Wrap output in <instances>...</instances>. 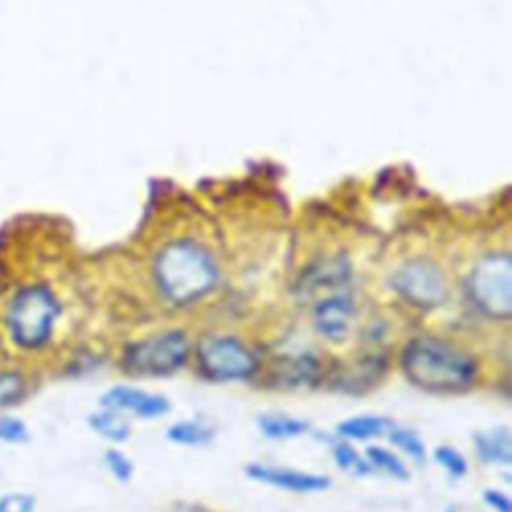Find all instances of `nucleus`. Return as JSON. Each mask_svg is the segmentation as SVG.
Returning a JSON list of instances; mask_svg holds the SVG:
<instances>
[{
  "mask_svg": "<svg viewBox=\"0 0 512 512\" xmlns=\"http://www.w3.org/2000/svg\"><path fill=\"white\" fill-rule=\"evenodd\" d=\"M36 498L28 492H8L0 496V512H34Z\"/></svg>",
  "mask_w": 512,
  "mask_h": 512,
  "instance_id": "nucleus-25",
  "label": "nucleus"
},
{
  "mask_svg": "<svg viewBox=\"0 0 512 512\" xmlns=\"http://www.w3.org/2000/svg\"><path fill=\"white\" fill-rule=\"evenodd\" d=\"M386 438L390 440V444L402 452L406 458H410L414 464L422 466L428 458V448L422 440V436L408 428V426H398V424H392V428L386 432Z\"/></svg>",
  "mask_w": 512,
  "mask_h": 512,
  "instance_id": "nucleus-20",
  "label": "nucleus"
},
{
  "mask_svg": "<svg viewBox=\"0 0 512 512\" xmlns=\"http://www.w3.org/2000/svg\"><path fill=\"white\" fill-rule=\"evenodd\" d=\"M352 278V268L346 258L332 256L322 258L310 266H306L296 282V296L308 300L328 290L344 288Z\"/></svg>",
  "mask_w": 512,
  "mask_h": 512,
  "instance_id": "nucleus-10",
  "label": "nucleus"
},
{
  "mask_svg": "<svg viewBox=\"0 0 512 512\" xmlns=\"http://www.w3.org/2000/svg\"><path fill=\"white\" fill-rule=\"evenodd\" d=\"M88 426L92 432H96L100 438L120 444L130 438V424L128 420L114 410H98L88 416Z\"/></svg>",
  "mask_w": 512,
  "mask_h": 512,
  "instance_id": "nucleus-18",
  "label": "nucleus"
},
{
  "mask_svg": "<svg viewBox=\"0 0 512 512\" xmlns=\"http://www.w3.org/2000/svg\"><path fill=\"white\" fill-rule=\"evenodd\" d=\"M214 436V426L204 418L178 420L166 428V438L178 446H206L214 440Z\"/></svg>",
  "mask_w": 512,
  "mask_h": 512,
  "instance_id": "nucleus-17",
  "label": "nucleus"
},
{
  "mask_svg": "<svg viewBox=\"0 0 512 512\" xmlns=\"http://www.w3.org/2000/svg\"><path fill=\"white\" fill-rule=\"evenodd\" d=\"M244 474L266 486H274L286 492L296 494H312V492H324L332 486V478L318 472H304L288 466L268 464V462H250L244 468Z\"/></svg>",
  "mask_w": 512,
  "mask_h": 512,
  "instance_id": "nucleus-8",
  "label": "nucleus"
},
{
  "mask_svg": "<svg viewBox=\"0 0 512 512\" xmlns=\"http://www.w3.org/2000/svg\"><path fill=\"white\" fill-rule=\"evenodd\" d=\"M386 358L384 356H364L354 360L350 366L342 368L332 380V388L344 394H362L386 376Z\"/></svg>",
  "mask_w": 512,
  "mask_h": 512,
  "instance_id": "nucleus-12",
  "label": "nucleus"
},
{
  "mask_svg": "<svg viewBox=\"0 0 512 512\" xmlns=\"http://www.w3.org/2000/svg\"><path fill=\"white\" fill-rule=\"evenodd\" d=\"M472 446L476 456L486 464L506 468L512 464V434L508 426H496L476 432L472 436Z\"/></svg>",
  "mask_w": 512,
  "mask_h": 512,
  "instance_id": "nucleus-14",
  "label": "nucleus"
},
{
  "mask_svg": "<svg viewBox=\"0 0 512 512\" xmlns=\"http://www.w3.org/2000/svg\"><path fill=\"white\" fill-rule=\"evenodd\" d=\"M190 340L182 330H164L136 342L122 352V370L130 376H170L186 366Z\"/></svg>",
  "mask_w": 512,
  "mask_h": 512,
  "instance_id": "nucleus-3",
  "label": "nucleus"
},
{
  "mask_svg": "<svg viewBox=\"0 0 512 512\" xmlns=\"http://www.w3.org/2000/svg\"><path fill=\"white\" fill-rule=\"evenodd\" d=\"M482 500L492 512H512L510 496L498 488H486L482 492Z\"/></svg>",
  "mask_w": 512,
  "mask_h": 512,
  "instance_id": "nucleus-27",
  "label": "nucleus"
},
{
  "mask_svg": "<svg viewBox=\"0 0 512 512\" xmlns=\"http://www.w3.org/2000/svg\"><path fill=\"white\" fill-rule=\"evenodd\" d=\"M364 458L370 466V470L382 472L384 476H390L394 480H408L410 470L404 464V460L390 448L380 446V444H370L364 452Z\"/></svg>",
  "mask_w": 512,
  "mask_h": 512,
  "instance_id": "nucleus-19",
  "label": "nucleus"
},
{
  "mask_svg": "<svg viewBox=\"0 0 512 512\" xmlns=\"http://www.w3.org/2000/svg\"><path fill=\"white\" fill-rule=\"evenodd\" d=\"M354 300L348 294H328L314 306V326L318 334L330 342H342L354 320Z\"/></svg>",
  "mask_w": 512,
  "mask_h": 512,
  "instance_id": "nucleus-11",
  "label": "nucleus"
},
{
  "mask_svg": "<svg viewBox=\"0 0 512 512\" xmlns=\"http://www.w3.org/2000/svg\"><path fill=\"white\" fill-rule=\"evenodd\" d=\"M330 454H332V460L334 464L344 472V474H350V476H368L372 470L364 458V454H360L352 442H346V440H338L332 444L330 448Z\"/></svg>",
  "mask_w": 512,
  "mask_h": 512,
  "instance_id": "nucleus-21",
  "label": "nucleus"
},
{
  "mask_svg": "<svg viewBox=\"0 0 512 512\" xmlns=\"http://www.w3.org/2000/svg\"><path fill=\"white\" fill-rule=\"evenodd\" d=\"M20 392H22L20 374H14V372L0 374V406L14 402V398H18Z\"/></svg>",
  "mask_w": 512,
  "mask_h": 512,
  "instance_id": "nucleus-26",
  "label": "nucleus"
},
{
  "mask_svg": "<svg viewBox=\"0 0 512 512\" xmlns=\"http://www.w3.org/2000/svg\"><path fill=\"white\" fill-rule=\"evenodd\" d=\"M102 462L106 466V470L110 472V476H114L118 482H130L134 476V464L132 458L126 456L122 450L118 448H108L102 454Z\"/></svg>",
  "mask_w": 512,
  "mask_h": 512,
  "instance_id": "nucleus-23",
  "label": "nucleus"
},
{
  "mask_svg": "<svg viewBox=\"0 0 512 512\" xmlns=\"http://www.w3.org/2000/svg\"><path fill=\"white\" fill-rule=\"evenodd\" d=\"M100 406L114 412H130L136 418L142 420H156L170 412V400L168 396L160 392H150L136 386L118 384L108 388L100 396Z\"/></svg>",
  "mask_w": 512,
  "mask_h": 512,
  "instance_id": "nucleus-9",
  "label": "nucleus"
},
{
  "mask_svg": "<svg viewBox=\"0 0 512 512\" xmlns=\"http://www.w3.org/2000/svg\"><path fill=\"white\" fill-rule=\"evenodd\" d=\"M398 364L412 386L438 394L468 390L480 372L478 360L470 352L436 336L408 340Z\"/></svg>",
  "mask_w": 512,
  "mask_h": 512,
  "instance_id": "nucleus-1",
  "label": "nucleus"
},
{
  "mask_svg": "<svg viewBox=\"0 0 512 512\" xmlns=\"http://www.w3.org/2000/svg\"><path fill=\"white\" fill-rule=\"evenodd\" d=\"M258 430L268 440H294L310 432V422L282 412H266L258 416Z\"/></svg>",
  "mask_w": 512,
  "mask_h": 512,
  "instance_id": "nucleus-16",
  "label": "nucleus"
},
{
  "mask_svg": "<svg viewBox=\"0 0 512 512\" xmlns=\"http://www.w3.org/2000/svg\"><path fill=\"white\" fill-rule=\"evenodd\" d=\"M396 294L416 308H436L446 298V282L440 268L428 260H410L392 274Z\"/></svg>",
  "mask_w": 512,
  "mask_h": 512,
  "instance_id": "nucleus-7",
  "label": "nucleus"
},
{
  "mask_svg": "<svg viewBox=\"0 0 512 512\" xmlns=\"http://www.w3.org/2000/svg\"><path fill=\"white\" fill-rule=\"evenodd\" d=\"M168 512H206L202 506L198 504H190V502H178L174 504Z\"/></svg>",
  "mask_w": 512,
  "mask_h": 512,
  "instance_id": "nucleus-28",
  "label": "nucleus"
},
{
  "mask_svg": "<svg viewBox=\"0 0 512 512\" xmlns=\"http://www.w3.org/2000/svg\"><path fill=\"white\" fill-rule=\"evenodd\" d=\"M392 424L394 420L382 414H356L338 422L334 434L346 442H368L386 436Z\"/></svg>",
  "mask_w": 512,
  "mask_h": 512,
  "instance_id": "nucleus-15",
  "label": "nucleus"
},
{
  "mask_svg": "<svg viewBox=\"0 0 512 512\" xmlns=\"http://www.w3.org/2000/svg\"><path fill=\"white\" fill-rule=\"evenodd\" d=\"M468 298L484 316L508 320L512 314V258L504 252L484 256L468 278Z\"/></svg>",
  "mask_w": 512,
  "mask_h": 512,
  "instance_id": "nucleus-5",
  "label": "nucleus"
},
{
  "mask_svg": "<svg viewBox=\"0 0 512 512\" xmlns=\"http://www.w3.org/2000/svg\"><path fill=\"white\" fill-rule=\"evenodd\" d=\"M320 368V360L310 352L282 356L274 362L272 380L284 390H300L320 378Z\"/></svg>",
  "mask_w": 512,
  "mask_h": 512,
  "instance_id": "nucleus-13",
  "label": "nucleus"
},
{
  "mask_svg": "<svg viewBox=\"0 0 512 512\" xmlns=\"http://www.w3.org/2000/svg\"><path fill=\"white\" fill-rule=\"evenodd\" d=\"M154 280L166 300L184 306L212 292L218 282V268L200 244L178 240L156 256Z\"/></svg>",
  "mask_w": 512,
  "mask_h": 512,
  "instance_id": "nucleus-2",
  "label": "nucleus"
},
{
  "mask_svg": "<svg viewBox=\"0 0 512 512\" xmlns=\"http://www.w3.org/2000/svg\"><path fill=\"white\" fill-rule=\"evenodd\" d=\"M28 438H30L28 426H26L20 418L0 414V442H6V444H22V442H26Z\"/></svg>",
  "mask_w": 512,
  "mask_h": 512,
  "instance_id": "nucleus-24",
  "label": "nucleus"
},
{
  "mask_svg": "<svg viewBox=\"0 0 512 512\" xmlns=\"http://www.w3.org/2000/svg\"><path fill=\"white\" fill-rule=\"evenodd\" d=\"M196 364L210 382L250 380L258 368V356L236 336H206L196 346Z\"/></svg>",
  "mask_w": 512,
  "mask_h": 512,
  "instance_id": "nucleus-6",
  "label": "nucleus"
},
{
  "mask_svg": "<svg viewBox=\"0 0 512 512\" xmlns=\"http://www.w3.org/2000/svg\"><path fill=\"white\" fill-rule=\"evenodd\" d=\"M446 512H460V510H458L456 506H448V508H446Z\"/></svg>",
  "mask_w": 512,
  "mask_h": 512,
  "instance_id": "nucleus-29",
  "label": "nucleus"
},
{
  "mask_svg": "<svg viewBox=\"0 0 512 512\" xmlns=\"http://www.w3.org/2000/svg\"><path fill=\"white\" fill-rule=\"evenodd\" d=\"M60 306L44 286L22 290L8 308L6 326L12 340L26 350L44 346L54 330Z\"/></svg>",
  "mask_w": 512,
  "mask_h": 512,
  "instance_id": "nucleus-4",
  "label": "nucleus"
},
{
  "mask_svg": "<svg viewBox=\"0 0 512 512\" xmlns=\"http://www.w3.org/2000/svg\"><path fill=\"white\" fill-rule=\"evenodd\" d=\"M432 460L440 470H444L446 476L452 480H460L468 474V462L460 450H456L450 444H440L432 452Z\"/></svg>",
  "mask_w": 512,
  "mask_h": 512,
  "instance_id": "nucleus-22",
  "label": "nucleus"
}]
</instances>
